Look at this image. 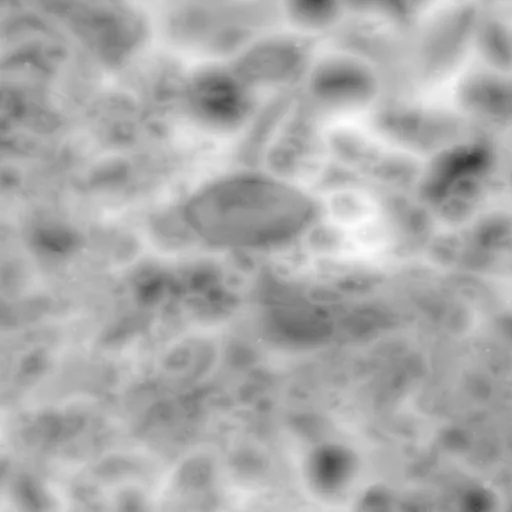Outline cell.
Returning <instances> with one entry per match:
<instances>
[{
    "mask_svg": "<svg viewBox=\"0 0 512 512\" xmlns=\"http://www.w3.org/2000/svg\"><path fill=\"white\" fill-rule=\"evenodd\" d=\"M342 0H284L291 20L306 29H321L335 22Z\"/></svg>",
    "mask_w": 512,
    "mask_h": 512,
    "instance_id": "cell-2",
    "label": "cell"
},
{
    "mask_svg": "<svg viewBox=\"0 0 512 512\" xmlns=\"http://www.w3.org/2000/svg\"><path fill=\"white\" fill-rule=\"evenodd\" d=\"M306 43L292 37L260 41L241 60L240 75L249 81H278L290 78L308 67Z\"/></svg>",
    "mask_w": 512,
    "mask_h": 512,
    "instance_id": "cell-1",
    "label": "cell"
}]
</instances>
